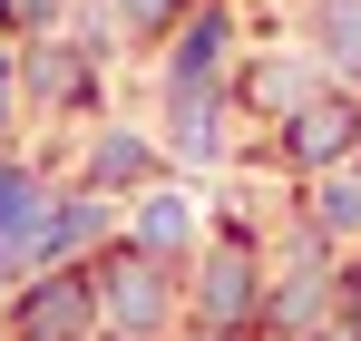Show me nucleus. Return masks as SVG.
Wrapping results in <instances>:
<instances>
[{
	"mask_svg": "<svg viewBox=\"0 0 361 341\" xmlns=\"http://www.w3.org/2000/svg\"><path fill=\"white\" fill-rule=\"evenodd\" d=\"M108 283H118V322H137V332H147V322H157V283H147L137 264H118Z\"/></svg>",
	"mask_w": 361,
	"mask_h": 341,
	"instance_id": "obj_2",
	"label": "nucleus"
},
{
	"mask_svg": "<svg viewBox=\"0 0 361 341\" xmlns=\"http://www.w3.org/2000/svg\"><path fill=\"white\" fill-rule=\"evenodd\" d=\"M30 332H39V341H59V332H78V292H39V302H30Z\"/></svg>",
	"mask_w": 361,
	"mask_h": 341,
	"instance_id": "obj_3",
	"label": "nucleus"
},
{
	"mask_svg": "<svg viewBox=\"0 0 361 341\" xmlns=\"http://www.w3.org/2000/svg\"><path fill=\"white\" fill-rule=\"evenodd\" d=\"M205 312H215V322H235V312H244V264H235V254L215 264V283H205Z\"/></svg>",
	"mask_w": 361,
	"mask_h": 341,
	"instance_id": "obj_4",
	"label": "nucleus"
},
{
	"mask_svg": "<svg viewBox=\"0 0 361 341\" xmlns=\"http://www.w3.org/2000/svg\"><path fill=\"white\" fill-rule=\"evenodd\" d=\"M137 10H166V0H137Z\"/></svg>",
	"mask_w": 361,
	"mask_h": 341,
	"instance_id": "obj_5",
	"label": "nucleus"
},
{
	"mask_svg": "<svg viewBox=\"0 0 361 341\" xmlns=\"http://www.w3.org/2000/svg\"><path fill=\"white\" fill-rule=\"evenodd\" d=\"M332 147H352V108H302L293 117V156H332Z\"/></svg>",
	"mask_w": 361,
	"mask_h": 341,
	"instance_id": "obj_1",
	"label": "nucleus"
}]
</instances>
